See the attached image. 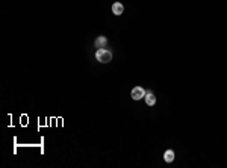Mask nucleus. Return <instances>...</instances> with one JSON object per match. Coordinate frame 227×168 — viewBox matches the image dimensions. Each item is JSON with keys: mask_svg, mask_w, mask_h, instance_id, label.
Here are the masks:
<instances>
[{"mask_svg": "<svg viewBox=\"0 0 227 168\" xmlns=\"http://www.w3.org/2000/svg\"><path fill=\"white\" fill-rule=\"evenodd\" d=\"M106 44H108L106 37H99L97 40L94 41V46H96L97 49H106Z\"/></svg>", "mask_w": 227, "mask_h": 168, "instance_id": "obj_3", "label": "nucleus"}, {"mask_svg": "<svg viewBox=\"0 0 227 168\" xmlns=\"http://www.w3.org/2000/svg\"><path fill=\"white\" fill-rule=\"evenodd\" d=\"M123 11H124V6H123L121 3H118V2H117V3H114V5H112V12H114L115 15H121V14H123Z\"/></svg>", "mask_w": 227, "mask_h": 168, "instance_id": "obj_5", "label": "nucleus"}, {"mask_svg": "<svg viewBox=\"0 0 227 168\" xmlns=\"http://www.w3.org/2000/svg\"><path fill=\"white\" fill-rule=\"evenodd\" d=\"M146 89L141 88V86H135V88L132 89V99L133 100H141L142 97H146Z\"/></svg>", "mask_w": 227, "mask_h": 168, "instance_id": "obj_2", "label": "nucleus"}, {"mask_svg": "<svg viewBox=\"0 0 227 168\" xmlns=\"http://www.w3.org/2000/svg\"><path fill=\"white\" fill-rule=\"evenodd\" d=\"M164 159H165V162H173L174 161V151L173 150H167L164 153Z\"/></svg>", "mask_w": 227, "mask_h": 168, "instance_id": "obj_6", "label": "nucleus"}, {"mask_svg": "<svg viewBox=\"0 0 227 168\" xmlns=\"http://www.w3.org/2000/svg\"><path fill=\"white\" fill-rule=\"evenodd\" d=\"M144 99H146V103H147L148 106H153V105L156 103V97H155V94L150 92V91L146 92V97H144Z\"/></svg>", "mask_w": 227, "mask_h": 168, "instance_id": "obj_4", "label": "nucleus"}, {"mask_svg": "<svg viewBox=\"0 0 227 168\" xmlns=\"http://www.w3.org/2000/svg\"><path fill=\"white\" fill-rule=\"evenodd\" d=\"M96 59L101 62V64H108L112 61V53L106 49H99L96 52Z\"/></svg>", "mask_w": 227, "mask_h": 168, "instance_id": "obj_1", "label": "nucleus"}]
</instances>
